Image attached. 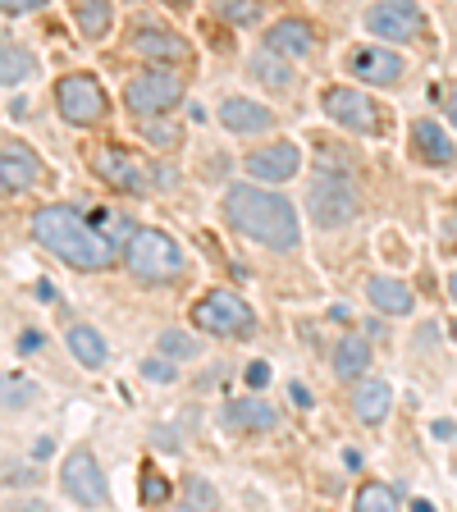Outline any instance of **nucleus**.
<instances>
[{
	"instance_id": "nucleus-1",
	"label": "nucleus",
	"mask_w": 457,
	"mask_h": 512,
	"mask_svg": "<svg viewBox=\"0 0 457 512\" xmlns=\"http://www.w3.org/2000/svg\"><path fill=\"white\" fill-rule=\"evenodd\" d=\"M224 215L238 234H247L252 243L270 247V252H293L302 243V224L293 202L275 197L266 188H252V183H234L224 192Z\"/></svg>"
},
{
	"instance_id": "nucleus-2",
	"label": "nucleus",
	"mask_w": 457,
	"mask_h": 512,
	"mask_svg": "<svg viewBox=\"0 0 457 512\" xmlns=\"http://www.w3.org/2000/svg\"><path fill=\"white\" fill-rule=\"evenodd\" d=\"M32 238L74 270H106L119 256V247L92 220H83L74 206H42L32 215Z\"/></svg>"
},
{
	"instance_id": "nucleus-3",
	"label": "nucleus",
	"mask_w": 457,
	"mask_h": 512,
	"mask_svg": "<svg viewBox=\"0 0 457 512\" xmlns=\"http://www.w3.org/2000/svg\"><path fill=\"white\" fill-rule=\"evenodd\" d=\"M128 275L142 284H165V279L183 275V247L174 243L165 229H138L124 247Z\"/></svg>"
},
{
	"instance_id": "nucleus-4",
	"label": "nucleus",
	"mask_w": 457,
	"mask_h": 512,
	"mask_svg": "<svg viewBox=\"0 0 457 512\" xmlns=\"http://www.w3.org/2000/svg\"><path fill=\"white\" fill-rule=\"evenodd\" d=\"M192 325H202L215 339H252L256 334V316L238 293L229 288H211L197 307H192Z\"/></svg>"
},
{
	"instance_id": "nucleus-5",
	"label": "nucleus",
	"mask_w": 457,
	"mask_h": 512,
	"mask_svg": "<svg viewBox=\"0 0 457 512\" xmlns=\"http://www.w3.org/2000/svg\"><path fill=\"white\" fill-rule=\"evenodd\" d=\"M307 211L316 229H343V224L357 220L362 202H357V188L343 174H316L307 183Z\"/></svg>"
},
{
	"instance_id": "nucleus-6",
	"label": "nucleus",
	"mask_w": 457,
	"mask_h": 512,
	"mask_svg": "<svg viewBox=\"0 0 457 512\" xmlns=\"http://www.w3.org/2000/svg\"><path fill=\"white\" fill-rule=\"evenodd\" d=\"M179 101H183V78L170 74L165 64L142 69V74L128 78V87H124V106H128V115H138V119L170 115Z\"/></svg>"
},
{
	"instance_id": "nucleus-7",
	"label": "nucleus",
	"mask_w": 457,
	"mask_h": 512,
	"mask_svg": "<svg viewBox=\"0 0 457 512\" xmlns=\"http://www.w3.org/2000/svg\"><path fill=\"white\" fill-rule=\"evenodd\" d=\"M55 106L74 128H92L106 119V92L92 74H64L55 83Z\"/></svg>"
},
{
	"instance_id": "nucleus-8",
	"label": "nucleus",
	"mask_w": 457,
	"mask_h": 512,
	"mask_svg": "<svg viewBox=\"0 0 457 512\" xmlns=\"http://www.w3.org/2000/svg\"><path fill=\"white\" fill-rule=\"evenodd\" d=\"M325 115L339 128H348V133H384L389 128V115L357 87H330L325 92Z\"/></svg>"
},
{
	"instance_id": "nucleus-9",
	"label": "nucleus",
	"mask_w": 457,
	"mask_h": 512,
	"mask_svg": "<svg viewBox=\"0 0 457 512\" xmlns=\"http://www.w3.org/2000/svg\"><path fill=\"white\" fill-rule=\"evenodd\" d=\"M60 485H64V494L74 503H83V508H110L106 471H101V462H96L87 448H74V453L64 458Z\"/></svg>"
},
{
	"instance_id": "nucleus-10",
	"label": "nucleus",
	"mask_w": 457,
	"mask_h": 512,
	"mask_svg": "<svg viewBox=\"0 0 457 512\" xmlns=\"http://www.w3.org/2000/svg\"><path fill=\"white\" fill-rule=\"evenodd\" d=\"M366 32H375L380 42H416L426 32V14L416 0H375L366 10Z\"/></svg>"
},
{
	"instance_id": "nucleus-11",
	"label": "nucleus",
	"mask_w": 457,
	"mask_h": 512,
	"mask_svg": "<svg viewBox=\"0 0 457 512\" xmlns=\"http://www.w3.org/2000/svg\"><path fill=\"white\" fill-rule=\"evenodd\" d=\"M343 64H348V74L357 78V83H371V87H394L407 69L403 55L384 51V46H352Z\"/></svg>"
},
{
	"instance_id": "nucleus-12",
	"label": "nucleus",
	"mask_w": 457,
	"mask_h": 512,
	"mask_svg": "<svg viewBox=\"0 0 457 512\" xmlns=\"http://www.w3.org/2000/svg\"><path fill=\"white\" fill-rule=\"evenodd\" d=\"M92 174L101 183H110V188H119V192H133V197L147 192V183H142V165L128 156L124 147H110V142L92 151Z\"/></svg>"
},
{
	"instance_id": "nucleus-13",
	"label": "nucleus",
	"mask_w": 457,
	"mask_h": 512,
	"mask_svg": "<svg viewBox=\"0 0 457 512\" xmlns=\"http://www.w3.org/2000/svg\"><path fill=\"white\" fill-rule=\"evenodd\" d=\"M298 170H302V151L293 142H270V147L247 156V174L261 183H288L298 179Z\"/></svg>"
},
{
	"instance_id": "nucleus-14",
	"label": "nucleus",
	"mask_w": 457,
	"mask_h": 512,
	"mask_svg": "<svg viewBox=\"0 0 457 512\" xmlns=\"http://www.w3.org/2000/svg\"><path fill=\"white\" fill-rule=\"evenodd\" d=\"M220 426L238 430V435H266V430L279 426V416L266 398H229L220 407Z\"/></svg>"
},
{
	"instance_id": "nucleus-15",
	"label": "nucleus",
	"mask_w": 457,
	"mask_h": 512,
	"mask_svg": "<svg viewBox=\"0 0 457 512\" xmlns=\"http://www.w3.org/2000/svg\"><path fill=\"white\" fill-rule=\"evenodd\" d=\"M0 179H5V192H28L32 183L42 179V160L28 142H5L0 147Z\"/></svg>"
},
{
	"instance_id": "nucleus-16",
	"label": "nucleus",
	"mask_w": 457,
	"mask_h": 512,
	"mask_svg": "<svg viewBox=\"0 0 457 512\" xmlns=\"http://www.w3.org/2000/svg\"><path fill=\"white\" fill-rule=\"evenodd\" d=\"M128 46H133V55L156 60V64H188L192 60V46L183 42L179 32H165V28H142Z\"/></svg>"
},
{
	"instance_id": "nucleus-17",
	"label": "nucleus",
	"mask_w": 457,
	"mask_h": 512,
	"mask_svg": "<svg viewBox=\"0 0 457 512\" xmlns=\"http://www.w3.org/2000/svg\"><path fill=\"white\" fill-rule=\"evenodd\" d=\"M220 124L229 128V133H238V138H247V133H270L275 115H270V106H261V101L229 96V101H220Z\"/></svg>"
},
{
	"instance_id": "nucleus-18",
	"label": "nucleus",
	"mask_w": 457,
	"mask_h": 512,
	"mask_svg": "<svg viewBox=\"0 0 457 512\" xmlns=\"http://www.w3.org/2000/svg\"><path fill=\"white\" fill-rule=\"evenodd\" d=\"M412 156L426 160V165H453L457 147L448 142V133L439 124H430V119H416V124H412Z\"/></svg>"
},
{
	"instance_id": "nucleus-19",
	"label": "nucleus",
	"mask_w": 457,
	"mask_h": 512,
	"mask_svg": "<svg viewBox=\"0 0 457 512\" xmlns=\"http://www.w3.org/2000/svg\"><path fill=\"white\" fill-rule=\"evenodd\" d=\"M389 407H394V389L384 380H362L352 389V412H357V421H366V426H380L384 416H389Z\"/></svg>"
},
{
	"instance_id": "nucleus-20",
	"label": "nucleus",
	"mask_w": 457,
	"mask_h": 512,
	"mask_svg": "<svg viewBox=\"0 0 457 512\" xmlns=\"http://www.w3.org/2000/svg\"><path fill=\"white\" fill-rule=\"evenodd\" d=\"M366 371H371V343L362 334H348L334 343V375L339 380H362Z\"/></svg>"
},
{
	"instance_id": "nucleus-21",
	"label": "nucleus",
	"mask_w": 457,
	"mask_h": 512,
	"mask_svg": "<svg viewBox=\"0 0 457 512\" xmlns=\"http://www.w3.org/2000/svg\"><path fill=\"white\" fill-rule=\"evenodd\" d=\"M266 46L270 51H279V55H311L316 32H311V23H302V19H279L275 28H270Z\"/></svg>"
},
{
	"instance_id": "nucleus-22",
	"label": "nucleus",
	"mask_w": 457,
	"mask_h": 512,
	"mask_svg": "<svg viewBox=\"0 0 457 512\" xmlns=\"http://www.w3.org/2000/svg\"><path fill=\"white\" fill-rule=\"evenodd\" d=\"M366 298L375 302V311H384V316H407L412 311V288L407 284H398V279H389V275H375L371 284H366Z\"/></svg>"
},
{
	"instance_id": "nucleus-23",
	"label": "nucleus",
	"mask_w": 457,
	"mask_h": 512,
	"mask_svg": "<svg viewBox=\"0 0 457 512\" xmlns=\"http://www.w3.org/2000/svg\"><path fill=\"white\" fill-rule=\"evenodd\" d=\"M74 19H78V32L101 42L115 23V10H110V0H74Z\"/></svg>"
},
{
	"instance_id": "nucleus-24",
	"label": "nucleus",
	"mask_w": 457,
	"mask_h": 512,
	"mask_svg": "<svg viewBox=\"0 0 457 512\" xmlns=\"http://www.w3.org/2000/svg\"><path fill=\"white\" fill-rule=\"evenodd\" d=\"M64 339H69V352H74L83 366H92V371L96 366H106V339H101L92 325H69Z\"/></svg>"
},
{
	"instance_id": "nucleus-25",
	"label": "nucleus",
	"mask_w": 457,
	"mask_h": 512,
	"mask_svg": "<svg viewBox=\"0 0 457 512\" xmlns=\"http://www.w3.org/2000/svg\"><path fill=\"white\" fill-rule=\"evenodd\" d=\"M357 512H384V508H398V490L394 485H380V480H366L357 499H352Z\"/></svg>"
},
{
	"instance_id": "nucleus-26",
	"label": "nucleus",
	"mask_w": 457,
	"mask_h": 512,
	"mask_svg": "<svg viewBox=\"0 0 457 512\" xmlns=\"http://www.w3.org/2000/svg\"><path fill=\"white\" fill-rule=\"evenodd\" d=\"M156 348H160V357H165V362H192V357L202 352V343L192 339V334H183V330H165L156 339Z\"/></svg>"
},
{
	"instance_id": "nucleus-27",
	"label": "nucleus",
	"mask_w": 457,
	"mask_h": 512,
	"mask_svg": "<svg viewBox=\"0 0 457 512\" xmlns=\"http://www.w3.org/2000/svg\"><path fill=\"white\" fill-rule=\"evenodd\" d=\"M252 74L261 78L266 87H288V83H293V74H288L284 64H279V51H270V46L252 60Z\"/></svg>"
},
{
	"instance_id": "nucleus-28",
	"label": "nucleus",
	"mask_w": 457,
	"mask_h": 512,
	"mask_svg": "<svg viewBox=\"0 0 457 512\" xmlns=\"http://www.w3.org/2000/svg\"><path fill=\"white\" fill-rule=\"evenodd\" d=\"M170 480L160 476L156 467H147L142 471V508H165V503H170Z\"/></svg>"
},
{
	"instance_id": "nucleus-29",
	"label": "nucleus",
	"mask_w": 457,
	"mask_h": 512,
	"mask_svg": "<svg viewBox=\"0 0 457 512\" xmlns=\"http://www.w3.org/2000/svg\"><path fill=\"white\" fill-rule=\"evenodd\" d=\"M32 74V55L28 51H19L14 42H5V69H0V78H5V87H14V83H23V78Z\"/></svg>"
},
{
	"instance_id": "nucleus-30",
	"label": "nucleus",
	"mask_w": 457,
	"mask_h": 512,
	"mask_svg": "<svg viewBox=\"0 0 457 512\" xmlns=\"http://www.w3.org/2000/svg\"><path fill=\"white\" fill-rule=\"evenodd\" d=\"M183 503H188V508H215V503H220V494H215L211 480L188 476V480H183Z\"/></svg>"
},
{
	"instance_id": "nucleus-31",
	"label": "nucleus",
	"mask_w": 457,
	"mask_h": 512,
	"mask_svg": "<svg viewBox=\"0 0 457 512\" xmlns=\"http://www.w3.org/2000/svg\"><path fill=\"white\" fill-rule=\"evenodd\" d=\"M220 19L224 23H256L261 19V5H256V0H220Z\"/></svg>"
},
{
	"instance_id": "nucleus-32",
	"label": "nucleus",
	"mask_w": 457,
	"mask_h": 512,
	"mask_svg": "<svg viewBox=\"0 0 457 512\" xmlns=\"http://www.w3.org/2000/svg\"><path fill=\"white\" fill-rule=\"evenodd\" d=\"M147 142H151V147H179V128H174V124H151L147 128Z\"/></svg>"
},
{
	"instance_id": "nucleus-33",
	"label": "nucleus",
	"mask_w": 457,
	"mask_h": 512,
	"mask_svg": "<svg viewBox=\"0 0 457 512\" xmlns=\"http://www.w3.org/2000/svg\"><path fill=\"white\" fill-rule=\"evenodd\" d=\"M142 375H147V380H165V384H170L174 380V366L170 362H165V366H160V362H142Z\"/></svg>"
},
{
	"instance_id": "nucleus-34",
	"label": "nucleus",
	"mask_w": 457,
	"mask_h": 512,
	"mask_svg": "<svg viewBox=\"0 0 457 512\" xmlns=\"http://www.w3.org/2000/svg\"><path fill=\"white\" fill-rule=\"evenodd\" d=\"M5 5V14H32V10H42L46 0H0Z\"/></svg>"
},
{
	"instance_id": "nucleus-35",
	"label": "nucleus",
	"mask_w": 457,
	"mask_h": 512,
	"mask_svg": "<svg viewBox=\"0 0 457 512\" xmlns=\"http://www.w3.org/2000/svg\"><path fill=\"white\" fill-rule=\"evenodd\" d=\"M266 380H270V366L266 362H252V366H247V384H252V389H261Z\"/></svg>"
},
{
	"instance_id": "nucleus-36",
	"label": "nucleus",
	"mask_w": 457,
	"mask_h": 512,
	"mask_svg": "<svg viewBox=\"0 0 457 512\" xmlns=\"http://www.w3.org/2000/svg\"><path fill=\"white\" fill-rule=\"evenodd\" d=\"M288 398L298 407H311V394H307V384H288Z\"/></svg>"
},
{
	"instance_id": "nucleus-37",
	"label": "nucleus",
	"mask_w": 457,
	"mask_h": 512,
	"mask_svg": "<svg viewBox=\"0 0 457 512\" xmlns=\"http://www.w3.org/2000/svg\"><path fill=\"white\" fill-rule=\"evenodd\" d=\"M444 110H448V119L457 124V87H448V92H444Z\"/></svg>"
},
{
	"instance_id": "nucleus-38",
	"label": "nucleus",
	"mask_w": 457,
	"mask_h": 512,
	"mask_svg": "<svg viewBox=\"0 0 457 512\" xmlns=\"http://www.w3.org/2000/svg\"><path fill=\"white\" fill-rule=\"evenodd\" d=\"M32 348H42V334H23L19 339V352H32Z\"/></svg>"
},
{
	"instance_id": "nucleus-39",
	"label": "nucleus",
	"mask_w": 457,
	"mask_h": 512,
	"mask_svg": "<svg viewBox=\"0 0 457 512\" xmlns=\"http://www.w3.org/2000/svg\"><path fill=\"white\" fill-rule=\"evenodd\" d=\"M430 430H435V439H453V421H435Z\"/></svg>"
},
{
	"instance_id": "nucleus-40",
	"label": "nucleus",
	"mask_w": 457,
	"mask_h": 512,
	"mask_svg": "<svg viewBox=\"0 0 457 512\" xmlns=\"http://www.w3.org/2000/svg\"><path fill=\"white\" fill-rule=\"evenodd\" d=\"M448 298L457 302V270H453V279H448Z\"/></svg>"
},
{
	"instance_id": "nucleus-41",
	"label": "nucleus",
	"mask_w": 457,
	"mask_h": 512,
	"mask_svg": "<svg viewBox=\"0 0 457 512\" xmlns=\"http://www.w3.org/2000/svg\"><path fill=\"white\" fill-rule=\"evenodd\" d=\"M453 339H457V325H453Z\"/></svg>"
}]
</instances>
